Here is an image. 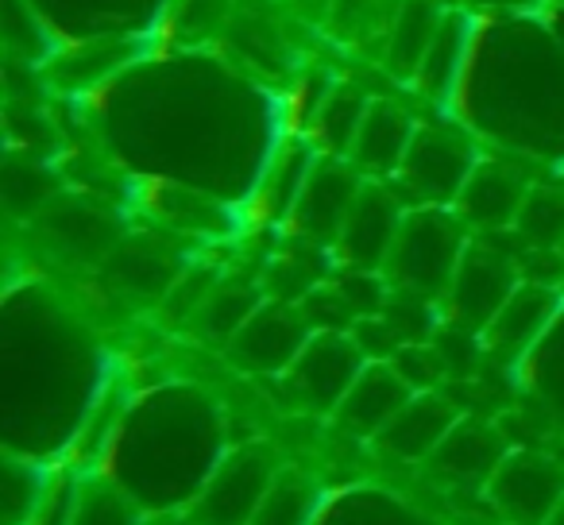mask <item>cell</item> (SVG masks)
<instances>
[{
    "mask_svg": "<svg viewBox=\"0 0 564 525\" xmlns=\"http://www.w3.org/2000/svg\"><path fill=\"white\" fill-rule=\"evenodd\" d=\"M70 525H143L140 510L132 499L109 483H86L78 491V506H74Z\"/></svg>",
    "mask_w": 564,
    "mask_h": 525,
    "instance_id": "d4e9b609",
    "label": "cell"
},
{
    "mask_svg": "<svg viewBox=\"0 0 564 525\" xmlns=\"http://www.w3.org/2000/svg\"><path fill=\"white\" fill-rule=\"evenodd\" d=\"M445 12L448 9H441V0H399V9L391 17V32H387V66H391L394 78H417Z\"/></svg>",
    "mask_w": 564,
    "mask_h": 525,
    "instance_id": "2e32d148",
    "label": "cell"
},
{
    "mask_svg": "<svg viewBox=\"0 0 564 525\" xmlns=\"http://www.w3.org/2000/svg\"><path fill=\"white\" fill-rule=\"evenodd\" d=\"M549 525H564V499H561V506H556V514L549 517Z\"/></svg>",
    "mask_w": 564,
    "mask_h": 525,
    "instance_id": "f546056e",
    "label": "cell"
},
{
    "mask_svg": "<svg viewBox=\"0 0 564 525\" xmlns=\"http://www.w3.org/2000/svg\"><path fill=\"white\" fill-rule=\"evenodd\" d=\"M364 368H368V356L356 344L352 332H314L299 360L279 379L302 409L337 414V406L352 391Z\"/></svg>",
    "mask_w": 564,
    "mask_h": 525,
    "instance_id": "3957f363",
    "label": "cell"
},
{
    "mask_svg": "<svg viewBox=\"0 0 564 525\" xmlns=\"http://www.w3.org/2000/svg\"><path fill=\"white\" fill-rule=\"evenodd\" d=\"M263 302L267 298L256 283H243V278H220V283L209 291V298L202 302V309L194 314V325L205 340H213V344H228V340L243 329V321H248Z\"/></svg>",
    "mask_w": 564,
    "mask_h": 525,
    "instance_id": "d6986e66",
    "label": "cell"
},
{
    "mask_svg": "<svg viewBox=\"0 0 564 525\" xmlns=\"http://www.w3.org/2000/svg\"><path fill=\"white\" fill-rule=\"evenodd\" d=\"M510 232L522 248H561L564 243V186H530Z\"/></svg>",
    "mask_w": 564,
    "mask_h": 525,
    "instance_id": "7402d4cb",
    "label": "cell"
},
{
    "mask_svg": "<svg viewBox=\"0 0 564 525\" xmlns=\"http://www.w3.org/2000/svg\"><path fill=\"white\" fill-rule=\"evenodd\" d=\"M518 283H522V275H518L514 259L487 248V243H468L453 286H448L453 317L460 325H468V329L484 332L491 325V317L502 309V302L514 294Z\"/></svg>",
    "mask_w": 564,
    "mask_h": 525,
    "instance_id": "ba28073f",
    "label": "cell"
},
{
    "mask_svg": "<svg viewBox=\"0 0 564 525\" xmlns=\"http://www.w3.org/2000/svg\"><path fill=\"white\" fill-rule=\"evenodd\" d=\"M464 228L468 225L460 220V212L448 205H410L383 267L387 283L430 302L448 298L456 267L471 243Z\"/></svg>",
    "mask_w": 564,
    "mask_h": 525,
    "instance_id": "6da1fadb",
    "label": "cell"
},
{
    "mask_svg": "<svg viewBox=\"0 0 564 525\" xmlns=\"http://www.w3.org/2000/svg\"><path fill=\"white\" fill-rule=\"evenodd\" d=\"M533 182L522 171H514L502 158H479L476 171L468 174L460 197L453 209L468 228H484V232H510L522 212V201L530 194Z\"/></svg>",
    "mask_w": 564,
    "mask_h": 525,
    "instance_id": "8fae6325",
    "label": "cell"
},
{
    "mask_svg": "<svg viewBox=\"0 0 564 525\" xmlns=\"http://www.w3.org/2000/svg\"><path fill=\"white\" fill-rule=\"evenodd\" d=\"M556 314H561V286L522 278L479 337H484V348L491 356L518 360V356H525L545 337V329L553 325Z\"/></svg>",
    "mask_w": 564,
    "mask_h": 525,
    "instance_id": "30bf717a",
    "label": "cell"
},
{
    "mask_svg": "<svg viewBox=\"0 0 564 525\" xmlns=\"http://www.w3.org/2000/svg\"><path fill=\"white\" fill-rule=\"evenodd\" d=\"M414 117H410L402 105L394 101H371L364 112V124L356 132V143L348 151V163L356 166L368 178H394L402 171V158H406L410 143H414Z\"/></svg>",
    "mask_w": 564,
    "mask_h": 525,
    "instance_id": "4fadbf2b",
    "label": "cell"
},
{
    "mask_svg": "<svg viewBox=\"0 0 564 525\" xmlns=\"http://www.w3.org/2000/svg\"><path fill=\"white\" fill-rule=\"evenodd\" d=\"M217 283H220L217 271H186V278H178V283L171 286V294L163 298L166 314H171L174 321H182V317L194 321V314L202 309V302L209 298V291Z\"/></svg>",
    "mask_w": 564,
    "mask_h": 525,
    "instance_id": "83f0119b",
    "label": "cell"
},
{
    "mask_svg": "<svg viewBox=\"0 0 564 525\" xmlns=\"http://www.w3.org/2000/svg\"><path fill=\"white\" fill-rule=\"evenodd\" d=\"M109 278L132 298L159 302L171 294L178 283V271L171 267V259L151 243H120L109 255Z\"/></svg>",
    "mask_w": 564,
    "mask_h": 525,
    "instance_id": "ac0fdd59",
    "label": "cell"
},
{
    "mask_svg": "<svg viewBox=\"0 0 564 525\" xmlns=\"http://www.w3.org/2000/svg\"><path fill=\"white\" fill-rule=\"evenodd\" d=\"M314 337V325L306 321L299 302L267 298L256 314L243 321V329L225 344L228 360L251 375H282L302 348Z\"/></svg>",
    "mask_w": 564,
    "mask_h": 525,
    "instance_id": "277c9868",
    "label": "cell"
},
{
    "mask_svg": "<svg viewBox=\"0 0 564 525\" xmlns=\"http://www.w3.org/2000/svg\"><path fill=\"white\" fill-rule=\"evenodd\" d=\"M274 460L267 448H240L217 463L194 502V525H251L259 502L274 483Z\"/></svg>",
    "mask_w": 564,
    "mask_h": 525,
    "instance_id": "5b68a950",
    "label": "cell"
},
{
    "mask_svg": "<svg viewBox=\"0 0 564 525\" xmlns=\"http://www.w3.org/2000/svg\"><path fill=\"white\" fill-rule=\"evenodd\" d=\"M491 506L510 525H549L564 499V468L541 452H507L487 483Z\"/></svg>",
    "mask_w": 564,
    "mask_h": 525,
    "instance_id": "8992f818",
    "label": "cell"
},
{
    "mask_svg": "<svg viewBox=\"0 0 564 525\" xmlns=\"http://www.w3.org/2000/svg\"><path fill=\"white\" fill-rule=\"evenodd\" d=\"M479 4H495V9H525L530 0H479Z\"/></svg>",
    "mask_w": 564,
    "mask_h": 525,
    "instance_id": "f1b7e54d",
    "label": "cell"
},
{
    "mask_svg": "<svg viewBox=\"0 0 564 525\" xmlns=\"http://www.w3.org/2000/svg\"><path fill=\"white\" fill-rule=\"evenodd\" d=\"M468 47H471V20L464 17V12L448 9L437 28V35H433L430 51H425L414 86L422 89L430 101H448L453 89L460 86V78H464Z\"/></svg>",
    "mask_w": 564,
    "mask_h": 525,
    "instance_id": "e0dca14e",
    "label": "cell"
},
{
    "mask_svg": "<svg viewBox=\"0 0 564 525\" xmlns=\"http://www.w3.org/2000/svg\"><path fill=\"white\" fill-rule=\"evenodd\" d=\"M299 306L306 314V321L314 325V332H352V325L360 321V314L340 294L337 283H317Z\"/></svg>",
    "mask_w": 564,
    "mask_h": 525,
    "instance_id": "484cf974",
    "label": "cell"
},
{
    "mask_svg": "<svg viewBox=\"0 0 564 525\" xmlns=\"http://www.w3.org/2000/svg\"><path fill=\"white\" fill-rule=\"evenodd\" d=\"M414 394L417 391L391 368V360H371L333 417H337L340 429L352 433V437L376 440Z\"/></svg>",
    "mask_w": 564,
    "mask_h": 525,
    "instance_id": "7c38bea8",
    "label": "cell"
},
{
    "mask_svg": "<svg viewBox=\"0 0 564 525\" xmlns=\"http://www.w3.org/2000/svg\"><path fill=\"white\" fill-rule=\"evenodd\" d=\"M410 205L402 201V194H394L383 178H368L356 197L352 212H348L345 228L337 236V255L345 267L356 271H383L391 248L399 240L402 217H406Z\"/></svg>",
    "mask_w": 564,
    "mask_h": 525,
    "instance_id": "52a82bcc",
    "label": "cell"
},
{
    "mask_svg": "<svg viewBox=\"0 0 564 525\" xmlns=\"http://www.w3.org/2000/svg\"><path fill=\"white\" fill-rule=\"evenodd\" d=\"M143 525H194V522H143Z\"/></svg>",
    "mask_w": 564,
    "mask_h": 525,
    "instance_id": "4dcf8cb0",
    "label": "cell"
},
{
    "mask_svg": "<svg viewBox=\"0 0 564 525\" xmlns=\"http://www.w3.org/2000/svg\"><path fill=\"white\" fill-rule=\"evenodd\" d=\"M391 368L406 379L414 391H437V383L448 375L445 360L433 348V340H417V344H402L399 352L391 356Z\"/></svg>",
    "mask_w": 564,
    "mask_h": 525,
    "instance_id": "4316f807",
    "label": "cell"
},
{
    "mask_svg": "<svg viewBox=\"0 0 564 525\" xmlns=\"http://www.w3.org/2000/svg\"><path fill=\"white\" fill-rule=\"evenodd\" d=\"M368 105H371V97L360 94L356 86L329 89V97L317 105V117H314L317 140L325 143V151H333V155H348V151H352Z\"/></svg>",
    "mask_w": 564,
    "mask_h": 525,
    "instance_id": "44dd1931",
    "label": "cell"
},
{
    "mask_svg": "<svg viewBox=\"0 0 564 525\" xmlns=\"http://www.w3.org/2000/svg\"><path fill=\"white\" fill-rule=\"evenodd\" d=\"M460 422L456 406L437 391H417L406 406L394 414V422L376 437V445L394 460H430L441 440Z\"/></svg>",
    "mask_w": 564,
    "mask_h": 525,
    "instance_id": "9a60e30c",
    "label": "cell"
},
{
    "mask_svg": "<svg viewBox=\"0 0 564 525\" xmlns=\"http://www.w3.org/2000/svg\"><path fill=\"white\" fill-rule=\"evenodd\" d=\"M360 171L340 158H322L310 171L306 186H302L299 201L291 209V220L310 243H337L340 228H345L348 212H352L356 197L364 189Z\"/></svg>",
    "mask_w": 564,
    "mask_h": 525,
    "instance_id": "9c48e42d",
    "label": "cell"
},
{
    "mask_svg": "<svg viewBox=\"0 0 564 525\" xmlns=\"http://www.w3.org/2000/svg\"><path fill=\"white\" fill-rule=\"evenodd\" d=\"M43 228H47V236L58 243L63 251H70V255H101V251H109L112 243V225L105 212L89 209V205H58V209H47V217H43Z\"/></svg>",
    "mask_w": 564,
    "mask_h": 525,
    "instance_id": "ffe728a7",
    "label": "cell"
},
{
    "mask_svg": "<svg viewBox=\"0 0 564 525\" xmlns=\"http://www.w3.org/2000/svg\"><path fill=\"white\" fill-rule=\"evenodd\" d=\"M561 251H564V243H561Z\"/></svg>",
    "mask_w": 564,
    "mask_h": 525,
    "instance_id": "1f68e13d",
    "label": "cell"
},
{
    "mask_svg": "<svg viewBox=\"0 0 564 525\" xmlns=\"http://www.w3.org/2000/svg\"><path fill=\"white\" fill-rule=\"evenodd\" d=\"M317 510V494L310 486L306 475L299 471H279L267 491V499L259 502L251 525H310Z\"/></svg>",
    "mask_w": 564,
    "mask_h": 525,
    "instance_id": "603a6c76",
    "label": "cell"
},
{
    "mask_svg": "<svg viewBox=\"0 0 564 525\" xmlns=\"http://www.w3.org/2000/svg\"><path fill=\"white\" fill-rule=\"evenodd\" d=\"M476 163L479 151L464 132L448 124H417L394 182L410 205H456Z\"/></svg>",
    "mask_w": 564,
    "mask_h": 525,
    "instance_id": "7a4b0ae2",
    "label": "cell"
},
{
    "mask_svg": "<svg viewBox=\"0 0 564 525\" xmlns=\"http://www.w3.org/2000/svg\"><path fill=\"white\" fill-rule=\"evenodd\" d=\"M47 479L35 463H24L17 456L4 460V525H32L47 499Z\"/></svg>",
    "mask_w": 564,
    "mask_h": 525,
    "instance_id": "cb8c5ba5",
    "label": "cell"
},
{
    "mask_svg": "<svg viewBox=\"0 0 564 525\" xmlns=\"http://www.w3.org/2000/svg\"><path fill=\"white\" fill-rule=\"evenodd\" d=\"M507 456L499 429L484 422H456L453 433L430 456V471L448 486H487Z\"/></svg>",
    "mask_w": 564,
    "mask_h": 525,
    "instance_id": "5bb4252c",
    "label": "cell"
}]
</instances>
